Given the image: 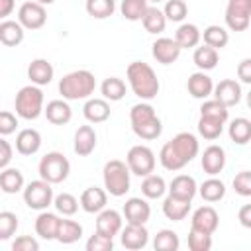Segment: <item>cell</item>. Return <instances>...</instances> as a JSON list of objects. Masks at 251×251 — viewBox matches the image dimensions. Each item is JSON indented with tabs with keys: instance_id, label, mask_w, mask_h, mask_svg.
Here are the masks:
<instances>
[{
	"instance_id": "f5cc1de1",
	"label": "cell",
	"mask_w": 251,
	"mask_h": 251,
	"mask_svg": "<svg viewBox=\"0 0 251 251\" xmlns=\"http://www.w3.org/2000/svg\"><path fill=\"white\" fill-rule=\"evenodd\" d=\"M37 249H39V243L31 235H20L12 243V251H37Z\"/></svg>"
},
{
	"instance_id": "db71d44e",
	"label": "cell",
	"mask_w": 251,
	"mask_h": 251,
	"mask_svg": "<svg viewBox=\"0 0 251 251\" xmlns=\"http://www.w3.org/2000/svg\"><path fill=\"white\" fill-rule=\"evenodd\" d=\"M237 78L245 84H251V57L243 59L239 65H237Z\"/></svg>"
},
{
	"instance_id": "d4e9b609",
	"label": "cell",
	"mask_w": 251,
	"mask_h": 251,
	"mask_svg": "<svg viewBox=\"0 0 251 251\" xmlns=\"http://www.w3.org/2000/svg\"><path fill=\"white\" fill-rule=\"evenodd\" d=\"M82 114L88 122L102 124L110 118V104L106 98H88L84 108H82Z\"/></svg>"
},
{
	"instance_id": "4316f807",
	"label": "cell",
	"mask_w": 251,
	"mask_h": 251,
	"mask_svg": "<svg viewBox=\"0 0 251 251\" xmlns=\"http://www.w3.org/2000/svg\"><path fill=\"white\" fill-rule=\"evenodd\" d=\"M59 224H61V218H59L57 214L41 212V214L35 218V233H37L41 239H57Z\"/></svg>"
},
{
	"instance_id": "4dcf8cb0",
	"label": "cell",
	"mask_w": 251,
	"mask_h": 251,
	"mask_svg": "<svg viewBox=\"0 0 251 251\" xmlns=\"http://www.w3.org/2000/svg\"><path fill=\"white\" fill-rule=\"evenodd\" d=\"M175 39L182 49H190V47H196L200 43L202 33L194 24H180L176 33H175Z\"/></svg>"
},
{
	"instance_id": "ee69618b",
	"label": "cell",
	"mask_w": 251,
	"mask_h": 251,
	"mask_svg": "<svg viewBox=\"0 0 251 251\" xmlns=\"http://www.w3.org/2000/svg\"><path fill=\"white\" fill-rule=\"evenodd\" d=\"M188 249L190 251H210L212 249V233L190 227V231H188Z\"/></svg>"
},
{
	"instance_id": "484cf974",
	"label": "cell",
	"mask_w": 251,
	"mask_h": 251,
	"mask_svg": "<svg viewBox=\"0 0 251 251\" xmlns=\"http://www.w3.org/2000/svg\"><path fill=\"white\" fill-rule=\"evenodd\" d=\"M43 112H45L47 122H51L53 126H65L73 118V110H71V106L65 100H51V102H47Z\"/></svg>"
},
{
	"instance_id": "816d5d0a",
	"label": "cell",
	"mask_w": 251,
	"mask_h": 251,
	"mask_svg": "<svg viewBox=\"0 0 251 251\" xmlns=\"http://www.w3.org/2000/svg\"><path fill=\"white\" fill-rule=\"evenodd\" d=\"M16 126H18V118L12 112L8 110L0 112V133L2 135H10L12 131H16Z\"/></svg>"
},
{
	"instance_id": "7c38bea8",
	"label": "cell",
	"mask_w": 251,
	"mask_h": 251,
	"mask_svg": "<svg viewBox=\"0 0 251 251\" xmlns=\"http://www.w3.org/2000/svg\"><path fill=\"white\" fill-rule=\"evenodd\" d=\"M182 47L176 43V39L173 37H159L153 41L151 45V53H153V59L161 65H171L178 59Z\"/></svg>"
},
{
	"instance_id": "b9f144b4",
	"label": "cell",
	"mask_w": 251,
	"mask_h": 251,
	"mask_svg": "<svg viewBox=\"0 0 251 251\" xmlns=\"http://www.w3.org/2000/svg\"><path fill=\"white\" fill-rule=\"evenodd\" d=\"M153 247L155 251H176L180 247V239L173 229H161L153 239Z\"/></svg>"
},
{
	"instance_id": "e0dca14e",
	"label": "cell",
	"mask_w": 251,
	"mask_h": 251,
	"mask_svg": "<svg viewBox=\"0 0 251 251\" xmlns=\"http://www.w3.org/2000/svg\"><path fill=\"white\" fill-rule=\"evenodd\" d=\"M214 98L220 100L222 104H226L227 108L229 106H235L239 100H241V86L237 80L233 78H224L220 80L216 86H214Z\"/></svg>"
},
{
	"instance_id": "5bb4252c",
	"label": "cell",
	"mask_w": 251,
	"mask_h": 251,
	"mask_svg": "<svg viewBox=\"0 0 251 251\" xmlns=\"http://www.w3.org/2000/svg\"><path fill=\"white\" fill-rule=\"evenodd\" d=\"M124 218L127 224H147V220L151 218V206L147 204V200L143 198H129L124 204Z\"/></svg>"
},
{
	"instance_id": "94428289",
	"label": "cell",
	"mask_w": 251,
	"mask_h": 251,
	"mask_svg": "<svg viewBox=\"0 0 251 251\" xmlns=\"http://www.w3.org/2000/svg\"><path fill=\"white\" fill-rule=\"evenodd\" d=\"M147 2H161V0H147Z\"/></svg>"
},
{
	"instance_id": "2e32d148",
	"label": "cell",
	"mask_w": 251,
	"mask_h": 251,
	"mask_svg": "<svg viewBox=\"0 0 251 251\" xmlns=\"http://www.w3.org/2000/svg\"><path fill=\"white\" fill-rule=\"evenodd\" d=\"M226 167V151L220 145H210L202 153V171L210 176H216Z\"/></svg>"
},
{
	"instance_id": "ab89813d",
	"label": "cell",
	"mask_w": 251,
	"mask_h": 251,
	"mask_svg": "<svg viewBox=\"0 0 251 251\" xmlns=\"http://www.w3.org/2000/svg\"><path fill=\"white\" fill-rule=\"evenodd\" d=\"M149 8V2L147 0H122V16L129 22H137V20H143L145 12Z\"/></svg>"
},
{
	"instance_id": "52a82bcc",
	"label": "cell",
	"mask_w": 251,
	"mask_h": 251,
	"mask_svg": "<svg viewBox=\"0 0 251 251\" xmlns=\"http://www.w3.org/2000/svg\"><path fill=\"white\" fill-rule=\"evenodd\" d=\"M37 171H39V176L43 180H47L51 184H59V182H63L69 176L71 163H69V159L63 153L51 151V153H47V155L41 157Z\"/></svg>"
},
{
	"instance_id": "9c48e42d",
	"label": "cell",
	"mask_w": 251,
	"mask_h": 251,
	"mask_svg": "<svg viewBox=\"0 0 251 251\" xmlns=\"http://www.w3.org/2000/svg\"><path fill=\"white\" fill-rule=\"evenodd\" d=\"M126 163L129 171L137 176H147L155 171V153L147 145H133L127 151Z\"/></svg>"
},
{
	"instance_id": "ac0fdd59",
	"label": "cell",
	"mask_w": 251,
	"mask_h": 251,
	"mask_svg": "<svg viewBox=\"0 0 251 251\" xmlns=\"http://www.w3.org/2000/svg\"><path fill=\"white\" fill-rule=\"evenodd\" d=\"M96 231L102 233V235H108V237H114L122 231V216L120 212L116 210H108L104 208L102 212H98V218H96Z\"/></svg>"
},
{
	"instance_id": "c3c4849f",
	"label": "cell",
	"mask_w": 251,
	"mask_h": 251,
	"mask_svg": "<svg viewBox=\"0 0 251 251\" xmlns=\"http://www.w3.org/2000/svg\"><path fill=\"white\" fill-rule=\"evenodd\" d=\"M18 229V216L14 212H0V239H10Z\"/></svg>"
},
{
	"instance_id": "680465c9",
	"label": "cell",
	"mask_w": 251,
	"mask_h": 251,
	"mask_svg": "<svg viewBox=\"0 0 251 251\" xmlns=\"http://www.w3.org/2000/svg\"><path fill=\"white\" fill-rule=\"evenodd\" d=\"M35 2H39V4H43V6H45V4H53L55 0H35Z\"/></svg>"
},
{
	"instance_id": "836d02e7",
	"label": "cell",
	"mask_w": 251,
	"mask_h": 251,
	"mask_svg": "<svg viewBox=\"0 0 251 251\" xmlns=\"http://www.w3.org/2000/svg\"><path fill=\"white\" fill-rule=\"evenodd\" d=\"M229 139L237 145H245L251 141V122L247 118H235L231 124H229Z\"/></svg>"
},
{
	"instance_id": "8fae6325",
	"label": "cell",
	"mask_w": 251,
	"mask_h": 251,
	"mask_svg": "<svg viewBox=\"0 0 251 251\" xmlns=\"http://www.w3.org/2000/svg\"><path fill=\"white\" fill-rule=\"evenodd\" d=\"M18 22L25 27V29H39L45 25L47 22V12L43 8V4L31 0V2H24L18 10Z\"/></svg>"
},
{
	"instance_id": "8992f818",
	"label": "cell",
	"mask_w": 251,
	"mask_h": 251,
	"mask_svg": "<svg viewBox=\"0 0 251 251\" xmlns=\"http://www.w3.org/2000/svg\"><path fill=\"white\" fill-rule=\"evenodd\" d=\"M16 106V114L24 120H35L39 118V114L45 110L43 108V92L37 84H27L24 88H20V92L16 94L14 100Z\"/></svg>"
},
{
	"instance_id": "e575fe53",
	"label": "cell",
	"mask_w": 251,
	"mask_h": 251,
	"mask_svg": "<svg viewBox=\"0 0 251 251\" xmlns=\"http://www.w3.org/2000/svg\"><path fill=\"white\" fill-rule=\"evenodd\" d=\"M100 92L106 100L110 102H118L126 96V82L118 76H108L104 78V82L100 84Z\"/></svg>"
},
{
	"instance_id": "44dd1931",
	"label": "cell",
	"mask_w": 251,
	"mask_h": 251,
	"mask_svg": "<svg viewBox=\"0 0 251 251\" xmlns=\"http://www.w3.org/2000/svg\"><path fill=\"white\" fill-rule=\"evenodd\" d=\"M53 65L47 59H33L27 67V78L31 80V84L37 86H45L53 80Z\"/></svg>"
},
{
	"instance_id": "bcb514c9",
	"label": "cell",
	"mask_w": 251,
	"mask_h": 251,
	"mask_svg": "<svg viewBox=\"0 0 251 251\" xmlns=\"http://www.w3.org/2000/svg\"><path fill=\"white\" fill-rule=\"evenodd\" d=\"M53 206H55V210H57L59 214H63V216H73V214H76V210H78V200H76L73 194H69V192H61L59 196H55Z\"/></svg>"
},
{
	"instance_id": "7a4b0ae2",
	"label": "cell",
	"mask_w": 251,
	"mask_h": 251,
	"mask_svg": "<svg viewBox=\"0 0 251 251\" xmlns=\"http://www.w3.org/2000/svg\"><path fill=\"white\" fill-rule=\"evenodd\" d=\"M127 82L133 90V94L141 100H153L159 94V78L151 65L143 61H133L127 67Z\"/></svg>"
},
{
	"instance_id": "d590c367",
	"label": "cell",
	"mask_w": 251,
	"mask_h": 251,
	"mask_svg": "<svg viewBox=\"0 0 251 251\" xmlns=\"http://www.w3.org/2000/svg\"><path fill=\"white\" fill-rule=\"evenodd\" d=\"M80 235H82V226L78 222H75V220H61L59 231H57V241L59 243H65V245L75 243V241L80 239Z\"/></svg>"
},
{
	"instance_id": "83f0119b",
	"label": "cell",
	"mask_w": 251,
	"mask_h": 251,
	"mask_svg": "<svg viewBox=\"0 0 251 251\" xmlns=\"http://www.w3.org/2000/svg\"><path fill=\"white\" fill-rule=\"evenodd\" d=\"M24 25L14 20H2L0 24V41L6 47H16L24 41Z\"/></svg>"
},
{
	"instance_id": "f546056e",
	"label": "cell",
	"mask_w": 251,
	"mask_h": 251,
	"mask_svg": "<svg viewBox=\"0 0 251 251\" xmlns=\"http://www.w3.org/2000/svg\"><path fill=\"white\" fill-rule=\"evenodd\" d=\"M167 22L169 20H167L165 12L159 10L157 6H149L147 12H145V16H143V20H141V24H143V27H145L147 33H161V31H165Z\"/></svg>"
},
{
	"instance_id": "6f0895ef",
	"label": "cell",
	"mask_w": 251,
	"mask_h": 251,
	"mask_svg": "<svg viewBox=\"0 0 251 251\" xmlns=\"http://www.w3.org/2000/svg\"><path fill=\"white\" fill-rule=\"evenodd\" d=\"M14 6H16V2H14V0H0V18H4V20H6V18L12 14Z\"/></svg>"
},
{
	"instance_id": "3957f363",
	"label": "cell",
	"mask_w": 251,
	"mask_h": 251,
	"mask_svg": "<svg viewBox=\"0 0 251 251\" xmlns=\"http://www.w3.org/2000/svg\"><path fill=\"white\" fill-rule=\"evenodd\" d=\"M129 122H131L133 133L147 141L157 139L163 131V126L155 114V108L147 102H139L129 110Z\"/></svg>"
},
{
	"instance_id": "74e56055",
	"label": "cell",
	"mask_w": 251,
	"mask_h": 251,
	"mask_svg": "<svg viewBox=\"0 0 251 251\" xmlns=\"http://www.w3.org/2000/svg\"><path fill=\"white\" fill-rule=\"evenodd\" d=\"M165 190H167V184H165V180H163V176H159V175H147V176H143V182H141V192H143V196L145 198H161L163 194H165Z\"/></svg>"
},
{
	"instance_id": "681fc988",
	"label": "cell",
	"mask_w": 251,
	"mask_h": 251,
	"mask_svg": "<svg viewBox=\"0 0 251 251\" xmlns=\"http://www.w3.org/2000/svg\"><path fill=\"white\" fill-rule=\"evenodd\" d=\"M114 249V237L102 235V233H94L88 237L86 241V251H112Z\"/></svg>"
},
{
	"instance_id": "f35d334b",
	"label": "cell",
	"mask_w": 251,
	"mask_h": 251,
	"mask_svg": "<svg viewBox=\"0 0 251 251\" xmlns=\"http://www.w3.org/2000/svg\"><path fill=\"white\" fill-rule=\"evenodd\" d=\"M224 124L222 120H216V118H208V116H200L198 120V133L204 137V139H218L224 131Z\"/></svg>"
},
{
	"instance_id": "7402d4cb",
	"label": "cell",
	"mask_w": 251,
	"mask_h": 251,
	"mask_svg": "<svg viewBox=\"0 0 251 251\" xmlns=\"http://www.w3.org/2000/svg\"><path fill=\"white\" fill-rule=\"evenodd\" d=\"M96 147V131L92 126H80L75 131V153L78 157H88Z\"/></svg>"
},
{
	"instance_id": "11a10c76",
	"label": "cell",
	"mask_w": 251,
	"mask_h": 251,
	"mask_svg": "<svg viewBox=\"0 0 251 251\" xmlns=\"http://www.w3.org/2000/svg\"><path fill=\"white\" fill-rule=\"evenodd\" d=\"M12 161V145L6 139H0V169H6Z\"/></svg>"
},
{
	"instance_id": "ffe728a7",
	"label": "cell",
	"mask_w": 251,
	"mask_h": 251,
	"mask_svg": "<svg viewBox=\"0 0 251 251\" xmlns=\"http://www.w3.org/2000/svg\"><path fill=\"white\" fill-rule=\"evenodd\" d=\"M186 88H188L190 96H194L198 100H206L214 92V82H212V78L204 71H198V73H192L188 76Z\"/></svg>"
},
{
	"instance_id": "8d00e7d4",
	"label": "cell",
	"mask_w": 251,
	"mask_h": 251,
	"mask_svg": "<svg viewBox=\"0 0 251 251\" xmlns=\"http://www.w3.org/2000/svg\"><path fill=\"white\" fill-rule=\"evenodd\" d=\"M198 192H200V196L206 200V202H218V200H222L224 198V194H226V184L220 180V178H208V180H204L200 186H198Z\"/></svg>"
},
{
	"instance_id": "91938a15",
	"label": "cell",
	"mask_w": 251,
	"mask_h": 251,
	"mask_svg": "<svg viewBox=\"0 0 251 251\" xmlns=\"http://www.w3.org/2000/svg\"><path fill=\"white\" fill-rule=\"evenodd\" d=\"M247 106L251 108V90H249V94H247Z\"/></svg>"
},
{
	"instance_id": "d6a6232c",
	"label": "cell",
	"mask_w": 251,
	"mask_h": 251,
	"mask_svg": "<svg viewBox=\"0 0 251 251\" xmlns=\"http://www.w3.org/2000/svg\"><path fill=\"white\" fill-rule=\"evenodd\" d=\"M192 61H194V65L200 71H212L218 65V49H214V47H210V45L204 43L202 47H196L194 49Z\"/></svg>"
},
{
	"instance_id": "4fadbf2b",
	"label": "cell",
	"mask_w": 251,
	"mask_h": 251,
	"mask_svg": "<svg viewBox=\"0 0 251 251\" xmlns=\"http://www.w3.org/2000/svg\"><path fill=\"white\" fill-rule=\"evenodd\" d=\"M120 241L126 249H131V251H137V249H143L149 241V231L143 224H127L126 227H122L120 231Z\"/></svg>"
},
{
	"instance_id": "603a6c76",
	"label": "cell",
	"mask_w": 251,
	"mask_h": 251,
	"mask_svg": "<svg viewBox=\"0 0 251 251\" xmlns=\"http://www.w3.org/2000/svg\"><path fill=\"white\" fill-rule=\"evenodd\" d=\"M41 147V135L33 127H25L16 135V151L22 155H33Z\"/></svg>"
},
{
	"instance_id": "ba28073f",
	"label": "cell",
	"mask_w": 251,
	"mask_h": 251,
	"mask_svg": "<svg viewBox=\"0 0 251 251\" xmlns=\"http://www.w3.org/2000/svg\"><path fill=\"white\" fill-rule=\"evenodd\" d=\"M53 188L51 182L39 178V180H31L25 188H24V202L27 204V208L31 210H45L47 206L53 204Z\"/></svg>"
},
{
	"instance_id": "60d3db41",
	"label": "cell",
	"mask_w": 251,
	"mask_h": 251,
	"mask_svg": "<svg viewBox=\"0 0 251 251\" xmlns=\"http://www.w3.org/2000/svg\"><path fill=\"white\" fill-rule=\"evenodd\" d=\"M202 39H204L206 45H210L214 49H222V47L227 45L229 35L226 31V27H222V25H208L202 33Z\"/></svg>"
},
{
	"instance_id": "f1b7e54d",
	"label": "cell",
	"mask_w": 251,
	"mask_h": 251,
	"mask_svg": "<svg viewBox=\"0 0 251 251\" xmlns=\"http://www.w3.org/2000/svg\"><path fill=\"white\" fill-rule=\"evenodd\" d=\"M188 212H190V200H182V198H176L173 194H169L163 200V214L173 222L184 220L188 216Z\"/></svg>"
},
{
	"instance_id": "277c9868",
	"label": "cell",
	"mask_w": 251,
	"mask_h": 251,
	"mask_svg": "<svg viewBox=\"0 0 251 251\" xmlns=\"http://www.w3.org/2000/svg\"><path fill=\"white\" fill-rule=\"evenodd\" d=\"M96 88V78L90 71H73L59 80V94L65 100H84Z\"/></svg>"
},
{
	"instance_id": "d6986e66",
	"label": "cell",
	"mask_w": 251,
	"mask_h": 251,
	"mask_svg": "<svg viewBox=\"0 0 251 251\" xmlns=\"http://www.w3.org/2000/svg\"><path fill=\"white\" fill-rule=\"evenodd\" d=\"M108 202V194L106 190L98 188V186H88L82 194H80V208L88 214H98L106 208Z\"/></svg>"
},
{
	"instance_id": "cb8c5ba5",
	"label": "cell",
	"mask_w": 251,
	"mask_h": 251,
	"mask_svg": "<svg viewBox=\"0 0 251 251\" xmlns=\"http://www.w3.org/2000/svg\"><path fill=\"white\" fill-rule=\"evenodd\" d=\"M196 192H198L196 180L192 176H188V175H178L169 184V194H173L176 198H182V200H190L192 202Z\"/></svg>"
},
{
	"instance_id": "9f6ffc18",
	"label": "cell",
	"mask_w": 251,
	"mask_h": 251,
	"mask_svg": "<svg viewBox=\"0 0 251 251\" xmlns=\"http://www.w3.org/2000/svg\"><path fill=\"white\" fill-rule=\"evenodd\" d=\"M237 220H239V224H241L243 227L251 229V204H243V206L239 208Z\"/></svg>"
},
{
	"instance_id": "7bdbcfd3",
	"label": "cell",
	"mask_w": 251,
	"mask_h": 251,
	"mask_svg": "<svg viewBox=\"0 0 251 251\" xmlns=\"http://www.w3.org/2000/svg\"><path fill=\"white\" fill-rule=\"evenodd\" d=\"M114 10H116V0H86V12L96 20L110 18Z\"/></svg>"
},
{
	"instance_id": "30bf717a",
	"label": "cell",
	"mask_w": 251,
	"mask_h": 251,
	"mask_svg": "<svg viewBox=\"0 0 251 251\" xmlns=\"http://www.w3.org/2000/svg\"><path fill=\"white\" fill-rule=\"evenodd\" d=\"M226 24L231 31H245L251 25V0H227Z\"/></svg>"
},
{
	"instance_id": "7dc6e473",
	"label": "cell",
	"mask_w": 251,
	"mask_h": 251,
	"mask_svg": "<svg viewBox=\"0 0 251 251\" xmlns=\"http://www.w3.org/2000/svg\"><path fill=\"white\" fill-rule=\"evenodd\" d=\"M163 12H165L169 22H182L188 14V6L184 0H167Z\"/></svg>"
},
{
	"instance_id": "9a60e30c",
	"label": "cell",
	"mask_w": 251,
	"mask_h": 251,
	"mask_svg": "<svg viewBox=\"0 0 251 251\" xmlns=\"http://www.w3.org/2000/svg\"><path fill=\"white\" fill-rule=\"evenodd\" d=\"M220 224V216L212 206H200L194 210L192 220H190V227L206 231V233H214L218 229Z\"/></svg>"
},
{
	"instance_id": "1f68e13d",
	"label": "cell",
	"mask_w": 251,
	"mask_h": 251,
	"mask_svg": "<svg viewBox=\"0 0 251 251\" xmlns=\"http://www.w3.org/2000/svg\"><path fill=\"white\" fill-rule=\"evenodd\" d=\"M0 188L6 194H16L24 188V175L18 169H2L0 173Z\"/></svg>"
},
{
	"instance_id": "5b68a950",
	"label": "cell",
	"mask_w": 251,
	"mask_h": 251,
	"mask_svg": "<svg viewBox=\"0 0 251 251\" xmlns=\"http://www.w3.org/2000/svg\"><path fill=\"white\" fill-rule=\"evenodd\" d=\"M129 167L127 163L120 159H112L104 165L102 176H104V188L112 196H124L129 190Z\"/></svg>"
},
{
	"instance_id": "6da1fadb",
	"label": "cell",
	"mask_w": 251,
	"mask_h": 251,
	"mask_svg": "<svg viewBox=\"0 0 251 251\" xmlns=\"http://www.w3.org/2000/svg\"><path fill=\"white\" fill-rule=\"evenodd\" d=\"M198 139L188 131L176 133L171 141H167L159 151V161L167 171H180L186 163H190L198 155Z\"/></svg>"
},
{
	"instance_id": "f6af8a7d",
	"label": "cell",
	"mask_w": 251,
	"mask_h": 251,
	"mask_svg": "<svg viewBox=\"0 0 251 251\" xmlns=\"http://www.w3.org/2000/svg\"><path fill=\"white\" fill-rule=\"evenodd\" d=\"M200 116H208V118H216V120H222L226 122L229 112H227V106L222 104L220 100H204V104L200 106Z\"/></svg>"
},
{
	"instance_id": "f907efd6",
	"label": "cell",
	"mask_w": 251,
	"mask_h": 251,
	"mask_svg": "<svg viewBox=\"0 0 251 251\" xmlns=\"http://www.w3.org/2000/svg\"><path fill=\"white\" fill-rule=\"evenodd\" d=\"M233 190L239 196H251V171H241L233 178Z\"/></svg>"
}]
</instances>
